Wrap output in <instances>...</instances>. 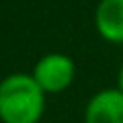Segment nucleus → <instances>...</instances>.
Instances as JSON below:
<instances>
[{
	"label": "nucleus",
	"mask_w": 123,
	"mask_h": 123,
	"mask_svg": "<svg viewBox=\"0 0 123 123\" xmlns=\"http://www.w3.org/2000/svg\"><path fill=\"white\" fill-rule=\"evenodd\" d=\"M98 35L109 43H123V0H101L94 10Z\"/></svg>",
	"instance_id": "20e7f679"
},
{
	"label": "nucleus",
	"mask_w": 123,
	"mask_h": 123,
	"mask_svg": "<svg viewBox=\"0 0 123 123\" xmlns=\"http://www.w3.org/2000/svg\"><path fill=\"white\" fill-rule=\"evenodd\" d=\"M84 123H123V92L119 88L98 90L86 103Z\"/></svg>",
	"instance_id": "7ed1b4c3"
},
{
	"label": "nucleus",
	"mask_w": 123,
	"mask_h": 123,
	"mask_svg": "<svg viewBox=\"0 0 123 123\" xmlns=\"http://www.w3.org/2000/svg\"><path fill=\"white\" fill-rule=\"evenodd\" d=\"M45 111V92L31 74L6 76L0 82V121L39 123Z\"/></svg>",
	"instance_id": "f257e3e1"
},
{
	"label": "nucleus",
	"mask_w": 123,
	"mask_h": 123,
	"mask_svg": "<svg viewBox=\"0 0 123 123\" xmlns=\"http://www.w3.org/2000/svg\"><path fill=\"white\" fill-rule=\"evenodd\" d=\"M117 88L123 92V66L119 68V76H117Z\"/></svg>",
	"instance_id": "39448f33"
},
{
	"label": "nucleus",
	"mask_w": 123,
	"mask_h": 123,
	"mask_svg": "<svg viewBox=\"0 0 123 123\" xmlns=\"http://www.w3.org/2000/svg\"><path fill=\"white\" fill-rule=\"evenodd\" d=\"M31 76L43 92H62L74 82L76 66L66 53H45L35 64Z\"/></svg>",
	"instance_id": "f03ea898"
}]
</instances>
